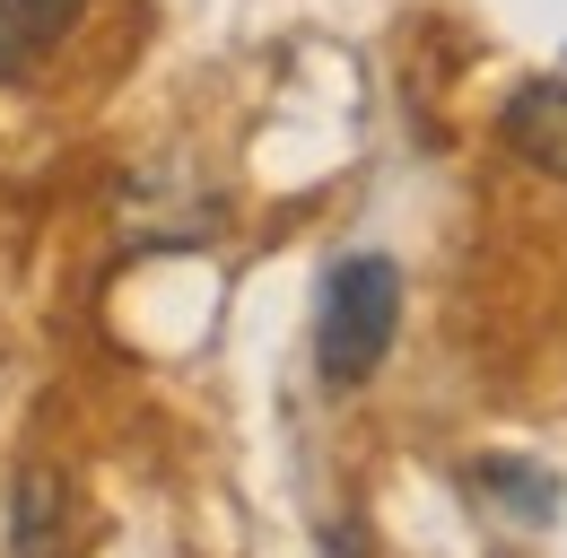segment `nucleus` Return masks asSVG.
<instances>
[{
  "label": "nucleus",
  "mask_w": 567,
  "mask_h": 558,
  "mask_svg": "<svg viewBox=\"0 0 567 558\" xmlns=\"http://www.w3.org/2000/svg\"><path fill=\"white\" fill-rule=\"evenodd\" d=\"M497 140H506L533 175L567 184V79H524V87L506 96V114H497Z\"/></svg>",
  "instance_id": "obj_2"
},
{
  "label": "nucleus",
  "mask_w": 567,
  "mask_h": 558,
  "mask_svg": "<svg viewBox=\"0 0 567 558\" xmlns=\"http://www.w3.org/2000/svg\"><path fill=\"white\" fill-rule=\"evenodd\" d=\"M393 323H402V271L384 254H350L323 279V314H315L323 384H367L384 366V349H393Z\"/></svg>",
  "instance_id": "obj_1"
},
{
  "label": "nucleus",
  "mask_w": 567,
  "mask_h": 558,
  "mask_svg": "<svg viewBox=\"0 0 567 558\" xmlns=\"http://www.w3.org/2000/svg\"><path fill=\"white\" fill-rule=\"evenodd\" d=\"M79 9L87 0H0V79H27L79 27Z\"/></svg>",
  "instance_id": "obj_4"
},
{
  "label": "nucleus",
  "mask_w": 567,
  "mask_h": 558,
  "mask_svg": "<svg viewBox=\"0 0 567 558\" xmlns=\"http://www.w3.org/2000/svg\"><path fill=\"white\" fill-rule=\"evenodd\" d=\"M9 558H79V506L62 472H18V506H9Z\"/></svg>",
  "instance_id": "obj_3"
}]
</instances>
